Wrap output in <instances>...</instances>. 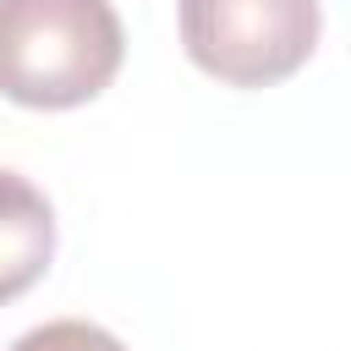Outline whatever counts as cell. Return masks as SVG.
<instances>
[{
    "label": "cell",
    "mask_w": 351,
    "mask_h": 351,
    "mask_svg": "<svg viewBox=\"0 0 351 351\" xmlns=\"http://www.w3.org/2000/svg\"><path fill=\"white\" fill-rule=\"evenodd\" d=\"M126 38L110 0H0V93L27 110L99 99Z\"/></svg>",
    "instance_id": "obj_1"
},
{
    "label": "cell",
    "mask_w": 351,
    "mask_h": 351,
    "mask_svg": "<svg viewBox=\"0 0 351 351\" xmlns=\"http://www.w3.org/2000/svg\"><path fill=\"white\" fill-rule=\"evenodd\" d=\"M318 0H181V44L230 88H269L318 49Z\"/></svg>",
    "instance_id": "obj_2"
},
{
    "label": "cell",
    "mask_w": 351,
    "mask_h": 351,
    "mask_svg": "<svg viewBox=\"0 0 351 351\" xmlns=\"http://www.w3.org/2000/svg\"><path fill=\"white\" fill-rule=\"evenodd\" d=\"M55 258V208L49 197L0 165V302H16L44 280Z\"/></svg>",
    "instance_id": "obj_3"
},
{
    "label": "cell",
    "mask_w": 351,
    "mask_h": 351,
    "mask_svg": "<svg viewBox=\"0 0 351 351\" xmlns=\"http://www.w3.org/2000/svg\"><path fill=\"white\" fill-rule=\"evenodd\" d=\"M11 351H126L110 329L88 324V318H55V324H38L27 329Z\"/></svg>",
    "instance_id": "obj_4"
}]
</instances>
